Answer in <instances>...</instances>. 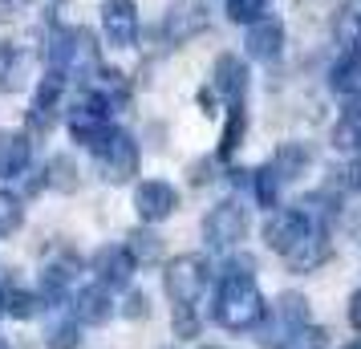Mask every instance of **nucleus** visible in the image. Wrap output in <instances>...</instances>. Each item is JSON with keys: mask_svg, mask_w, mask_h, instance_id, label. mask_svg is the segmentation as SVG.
<instances>
[{"mask_svg": "<svg viewBox=\"0 0 361 349\" xmlns=\"http://www.w3.org/2000/svg\"><path fill=\"white\" fill-rule=\"evenodd\" d=\"M264 293L256 276H228L219 272V288H215V305H212V317L215 325H224L231 333H244V329H256L264 317Z\"/></svg>", "mask_w": 361, "mask_h": 349, "instance_id": "1", "label": "nucleus"}, {"mask_svg": "<svg viewBox=\"0 0 361 349\" xmlns=\"http://www.w3.org/2000/svg\"><path fill=\"white\" fill-rule=\"evenodd\" d=\"M90 154H94V163H98L102 179L106 183H130L134 175H138V142H134L130 130H102L94 142H90Z\"/></svg>", "mask_w": 361, "mask_h": 349, "instance_id": "2", "label": "nucleus"}, {"mask_svg": "<svg viewBox=\"0 0 361 349\" xmlns=\"http://www.w3.org/2000/svg\"><path fill=\"white\" fill-rule=\"evenodd\" d=\"M207 281H212V268L195 252H183L163 264V288L175 305H199V297L207 293Z\"/></svg>", "mask_w": 361, "mask_h": 349, "instance_id": "3", "label": "nucleus"}, {"mask_svg": "<svg viewBox=\"0 0 361 349\" xmlns=\"http://www.w3.org/2000/svg\"><path fill=\"white\" fill-rule=\"evenodd\" d=\"M110 114H114V110L106 106V98H98L94 90H85L78 102H69L61 118H66L69 138H73V142H82V147H90L102 130H110V126H114V122H110Z\"/></svg>", "mask_w": 361, "mask_h": 349, "instance_id": "4", "label": "nucleus"}, {"mask_svg": "<svg viewBox=\"0 0 361 349\" xmlns=\"http://www.w3.org/2000/svg\"><path fill=\"white\" fill-rule=\"evenodd\" d=\"M300 325H309V300L300 297V293H280L276 305H272V313L264 309V317H260V341L268 349H276Z\"/></svg>", "mask_w": 361, "mask_h": 349, "instance_id": "5", "label": "nucleus"}, {"mask_svg": "<svg viewBox=\"0 0 361 349\" xmlns=\"http://www.w3.org/2000/svg\"><path fill=\"white\" fill-rule=\"evenodd\" d=\"M244 235H247V207L235 203V200L215 203L212 212H207V219H203V240H207V248H215V252L235 248Z\"/></svg>", "mask_w": 361, "mask_h": 349, "instance_id": "6", "label": "nucleus"}, {"mask_svg": "<svg viewBox=\"0 0 361 349\" xmlns=\"http://www.w3.org/2000/svg\"><path fill=\"white\" fill-rule=\"evenodd\" d=\"M66 85H69V78L57 73V69H49V73L37 82L33 110H29V126H33L37 134H49L53 126L61 122V114H66Z\"/></svg>", "mask_w": 361, "mask_h": 349, "instance_id": "7", "label": "nucleus"}, {"mask_svg": "<svg viewBox=\"0 0 361 349\" xmlns=\"http://www.w3.org/2000/svg\"><path fill=\"white\" fill-rule=\"evenodd\" d=\"M78 272H82V260L73 252L53 256L49 264L41 268V276H37V297H41V305H61L66 293L78 284Z\"/></svg>", "mask_w": 361, "mask_h": 349, "instance_id": "8", "label": "nucleus"}, {"mask_svg": "<svg viewBox=\"0 0 361 349\" xmlns=\"http://www.w3.org/2000/svg\"><path fill=\"white\" fill-rule=\"evenodd\" d=\"M90 268H94V284H102V288H130L134 281V256L126 252V244H106V248L94 252V260H90Z\"/></svg>", "mask_w": 361, "mask_h": 349, "instance_id": "9", "label": "nucleus"}, {"mask_svg": "<svg viewBox=\"0 0 361 349\" xmlns=\"http://www.w3.org/2000/svg\"><path fill=\"white\" fill-rule=\"evenodd\" d=\"M207 29V4L203 0H179L166 8L163 25H159V37H166L171 45H183Z\"/></svg>", "mask_w": 361, "mask_h": 349, "instance_id": "10", "label": "nucleus"}, {"mask_svg": "<svg viewBox=\"0 0 361 349\" xmlns=\"http://www.w3.org/2000/svg\"><path fill=\"white\" fill-rule=\"evenodd\" d=\"M175 207H179V191L166 179H147L134 191V212L142 224H163V219L175 216Z\"/></svg>", "mask_w": 361, "mask_h": 349, "instance_id": "11", "label": "nucleus"}, {"mask_svg": "<svg viewBox=\"0 0 361 349\" xmlns=\"http://www.w3.org/2000/svg\"><path fill=\"white\" fill-rule=\"evenodd\" d=\"M102 33L114 49H130L138 41V4L134 0H106L102 4Z\"/></svg>", "mask_w": 361, "mask_h": 349, "instance_id": "12", "label": "nucleus"}, {"mask_svg": "<svg viewBox=\"0 0 361 349\" xmlns=\"http://www.w3.org/2000/svg\"><path fill=\"white\" fill-rule=\"evenodd\" d=\"M309 228H312V224H309V216H305L300 207H276L272 216L264 219V244L284 256V252L293 248Z\"/></svg>", "mask_w": 361, "mask_h": 349, "instance_id": "13", "label": "nucleus"}, {"mask_svg": "<svg viewBox=\"0 0 361 349\" xmlns=\"http://www.w3.org/2000/svg\"><path fill=\"white\" fill-rule=\"evenodd\" d=\"M333 256V240H329V228H309V232L296 240L293 248L284 252V264L293 268V272H312V268H321Z\"/></svg>", "mask_w": 361, "mask_h": 349, "instance_id": "14", "label": "nucleus"}, {"mask_svg": "<svg viewBox=\"0 0 361 349\" xmlns=\"http://www.w3.org/2000/svg\"><path fill=\"white\" fill-rule=\"evenodd\" d=\"M244 49L252 61H276L284 53V25L276 17H260L247 25V37H244Z\"/></svg>", "mask_w": 361, "mask_h": 349, "instance_id": "15", "label": "nucleus"}, {"mask_svg": "<svg viewBox=\"0 0 361 349\" xmlns=\"http://www.w3.org/2000/svg\"><path fill=\"white\" fill-rule=\"evenodd\" d=\"M244 90H247V61H240L235 53H219L212 69V94H219L231 106V102H244Z\"/></svg>", "mask_w": 361, "mask_h": 349, "instance_id": "16", "label": "nucleus"}, {"mask_svg": "<svg viewBox=\"0 0 361 349\" xmlns=\"http://www.w3.org/2000/svg\"><path fill=\"white\" fill-rule=\"evenodd\" d=\"M73 321L78 325H106L110 317H114V297H110V288H102V284H85L82 293L73 297Z\"/></svg>", "mask_w": 361, "mask_h": 349, "instance_id": "17", "label": "nucleus"}, {"mask_svg": "<svg viewBox=\"0 0 361 349\" xmlns=\"http://www.w3.org/2000/svg\"><path fill=\"white\" fill-rule=\"evenodd\" d=\"M29 85V49L17 41H0V94H20Z\"/></svg>", "mask_w": 361, "mask_h": 349, "instance_id": "18", "label": "nucleus"}, {"mask_svg": "<svg viewBox=\"0 0 361 349\" xmlns=\"http://www.w3.org/2000/svg\"><path fill=\"white\" fill-rule=\"evenodd\" d=\"M33 159V142L20 130H0V179H17L29 171Z\"/></svg>", "mask_w": 361, "mask_h": 349, "instance_id": "19", "label": "nucleus"}, {"mask_svg": "<svg viewBox=\"0 0 361 349\" xmlns=\"http://www.w3.org/2000/svg\"><path fill=\"white\" fill-rule=\"evenodd\" d=\"M333 150L345 154V159H361V94L349 98L345 114L337 118V126H333Z\"/></svg>", "mask_w": 361, "mask_h": 349, "instance_id": "20", "label": "nucleus"}, {"mask_svg": "<svg viewBox=\"0 0 361 349\" xmlns=\"http://www.w3.org/2000/svg\"><path fill=\"white\" fill-rule=\"evenodd\" d=\"M90 90H94L98 98H106L110 110H122V106L130 102V78L114 66H98V73L90 78Z\"/></svg>", "mask_w": 361, "mask_h": 349, "instance_id": "21", "label": "nucleus"}, {"mask_svg": "<svg viewBox=\"0 0 361 349\" xmlns=\"http://www.w3.org/2000/svg\"><path fill=\"white\" fill-rule=\"evenodd\" d=\"M329 85L341 98H357L361 94V53H337V61L329 69Z\"/></svg>", "mask_w": 361, "mask_h": 349, "instance_id": "22", "label": "nucleus"}, {"mask_svg": "<svg viewBox=\"0 0 361 349\" xmlns=\"http://www.w3.org/2000/svg\"><path fill=\"white\" fill-rule=\"evenodd\" d=\"M333 37L341 53H361V0H345L337 20H333Z\"/></svg>", "mask_w": 361, "mask_h": 349, "instance_id": "23", "label": "nucleus"}, {"mask_svg": "<svg viewBox=\"0 0 361 349\" xmlns=\"http://www.w3.org/2000/svg\"><path fill=\"white\" fill-rule=\"evenodd\" d=\"M244 130H247V110H244V102H231V106H228V122H224V134H219V150H215V159H219V163H228L231 154L240 150V142H244Z\"/></svg>", "mask_w": 361, "mask_h": 349, "instance_id": "24", "label": "nucleus"}, {"mask_svg": "<svg viewBox=\"0 0 361 349\" xmlns=\"http://www.w3.org/2000/svg\"><path fill=\"white\" fill-rule=\"evenodd\" d=\"M268 166L276 171L280 183H293V179H300V175H305V166H309V150L300 147V142H284V147L268 159Z\"/></svg>", "mask_w": 361, "mask_h": 349, "instance_id": "25", "label": "nucleus"}, {"mask_svg": "<svg viewBox=\"0 0 361 349\" xmlns=\"http://www.w3.org/2000/svg\"><path fill=\"white\" fill-rule=\"evenodd\" d=\"M0 305H4V313L17 317V321H33L41 313V297H37L33 288H20V284H8L0 293Z\"/></svg>", "mask_w": 361, "mask_h": 349, "instance_id": "26", "label": "nucleus"}, {"mask_svg": "<svg viewBox=\"0 0 361 349\" xmlns=\"http://www.w3.org/2000/svg\"><path fill=\"white\" fill-rule=\"evenodd\" d=\"M41 183L49 187V191H78V187H82L78 163H73L69 154H53L49 166H45V179H41Z\"/></svg>", "mask_w": 361, "mask_h": 349, "instance_id": "27", "label": "nucleus"}, {"mask_svg": "<svg viewBox=\"0 0 361 349\" xmlns=\"http://www.w3.org/2000/svg\"><path fill=\"white\" fill-rule=\"evenodd\" d=\"M126 252L134 256V264H159L163 260V240L147 228H134L130 235H126Z\"/></svg>", "mask_w": 361, "mask_h": 349, "instance_id": "28", "label": "nucleus"}, {"mask_svg": "<svg viewBox=\"0 0 361 349\" xmlns=\"http://www.w3.org/2000/svg\"><path fill=\"white\" fill-rule=\"evenodd\" d=\"M82 345V325L73 317H57L45 333V349H78Z\"/></svg>", "mask_w": 361, "mask_h": 349, "instance_id": "29", "label": "nucleus"}, {"mask_svg": "<svg viewBox=\"0 0 361 349\" xmlns=\"http://www.w3.org/2000/svg\"><path fill=\"white\" fill-rule=\"evenodd\" d=\"M280 179H276V171H272V166L264 163L260 171H252V191H256V200H260V207H268V212H272V207H276L280 203Z\"/></svg>", "mask_w": 361, "mask_h": 349, "instance_id": "30", "label": "nucleus"}, {"mask_svg": "<svg viewBox=\"0 0 361 349\" xmlns=\"http://www.w3.org/2000/svg\"><path fill=\"white\" fill-rule=\"evenodd\" d=\"M171 329L179 341H195L199 329H203V317H199L195 305H175V313H171Z\"/></svg>", "mask_w": 361, "mask_h": 349, "instance_id": "31", "label": "nucleus"}, {"mask_svg": "<svg viewBox=\"0 0 361 349\" xmlns=\"http://www.w3.org/2000/svg\"><path fill=\"white\" fill-rule=\"evenodd\" d=\"M329 345V333L321 329V325H300V329H293L284 341H280L276 349H325Z\"/></svg>", "mask_w": 361, "mask_h": 349, "instance_id": "32", "label": "nucleus"}, {"mask_svg": "<svg viewBox=\"0 0 361 349\" xmlns=\"http://www.w3.org/2000/svg\"><path fill=\"white\" fill-rule=\"evenodd\" d=\"M25 224V203L13 191H0V235H13Z\"/></svg>", "mask_w": 361, "mask_h": 349, "instance_id": "33", "label": "nucleus"}, {"mask_svg": "<svg viewBox=\"0 0 361 349\" xmlns=\"http://www.w3.org/2000/svg\"><path fill=\"white\" fill-rule=\"evenodd\" d=\"M264 8H268V0H228V20L252 25V20L264 17Z\"/></svg>", "mask_w": 361, "mask_h": 349, "instance_id": "34", "label": "nucleus"}, {"mask_svg": "<svg viewBox=\"0 0 361 349\" xmlns=\"http://www.w3.org/2000/svg\"><path fill=\"white\" fill-rule=\"evenodd\" d=\"M333 187L337 191H361V159H349V166L333 179Z\"/></svg>", "mask_w": 361, "mask_h": 349, "instance_id": "35", "label": "nucleus"}, {"mask_svg": "<svg viewBox=\"0 0 361 349\" xmlns=\"http://www.w3.org/2000/svg\"><path fill=\"white\" fill-rule=\"evenodd\" d=\"M122 313L134 317V321H142V317L150 313V300L142 297V293H126V305H122Z\"/></svg>", "mask_w": 361, "mask_h": 349, "instance_id": "36", "label": "nucleus"}, {"mask_svg": "<svg viewBox=\"0 0 361 349\" xmlns=\"http://www.w3.org/2000/svg\"><path fill=\"white\" fill-rule=\"evenodd\" d=\"M29 8V0H0V20H17Z\"/></svg>", "mask_w": 361, "mask_h": 349, "instance_id": "37", "label": "nucleus"}, {"mask_svg": "<svg viewBox=\"0 0 361 349\" xmlns=\"http://www.w3.org/2000/svg\"><path fill=\"white\" fill-rule=\"evenodd\" d=\"M349 325L361 333V288L353 293V297H349Z\"/></svg>", "mask_w": 361, "mask_h": 349, "instance_id": "38", "label": "nucleus"}, {"mask_svg": "<svg viewBox=\"0 0 361 349\" xmlns=\"http://www.w3.org/2000/svg\"><path fill=\"white\" fill-rule=\"evenodd\" d=\"M341 349H361V341H349V345H341Z\"/></svg>", "mask_w": 361, "mask_h": 349, "instance_id": "39", "label": "nucleus"}, {"mask_svg": "<svg viewBox=\"0 0 361 349\" xmlns=\"http://www.w3.org/2000/svg\"><path fill=\"white\" fill-rule=\"evenodd\" d=\"M0 349H13V345H8V341H4V337H0Z\"/></svg>", "mask_w": 361, "mask_h": 349, "instance_id": "40", "label": "nucleus"}, {"mask_svg": "<svg viewBox=\"0 0 361 349\" xmlns=\"http://www.w3.org/2000/svg\"><path fill=\"white\" fill-rule=\"evenodd\" d=\"M203 349H219V345H203Z\"/></svg>", "mask_w": 361, "mask_h": 349, "instance_id": "41", "label": "nucleus"}, {"mask_svg": "<svg viewBox=\"0 0 361 349\" xmlns=\"http://www.w3.org/2000/svg\"><path fill=\"white\" fill-rule=\"evenodd\" d=\"M0 313H4V305H0Z\"/></svg>", "mask_w": 361, "mask_h": 349, "instance_id": "42", "label": "nucleus"}, {"mask_svg": "<svg viewBox=\"0 0 361 349\" xmlns=\"http://www.w3.org/2000/svg\"><path fill=\"white\" fill-rule=\"evenodd\" d=\"M53 4H57V0H53Z\"/></svg>", "mask_w": 361, "mask_h": 349, "instance_id": "43", "label": "nucleus"}]
</instances>
